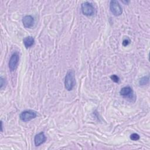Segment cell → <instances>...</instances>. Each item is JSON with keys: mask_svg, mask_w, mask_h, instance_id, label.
<instances>
[{"mask_svg": "<svg viewBox=\"0 0 150 150\" xmlns=\"http://www.w3.org/2000/svg\"><path fill=\"white\" fill-rule=\"evenodd\" d=\"M75 85V76L73 70H69L64 78V87L68 91L71 90Z\"/></svg>", "mask_w": 150, "mask_h": 150, "instance_id": "obj_1", "label": "cell"}, {"mask_svg": "<svg viewBox=\"0 0 150 150\" xmlns=\"http://www.w3.org/2000/svg\"><path fill=\"white\" fill-rule=\"evenodd\" d=\"M37 117V113L35 111L29 110L22 111L20 115V118L21 120L24 122H28L31 120Z\"/></svg>", "mask_w": 150, "mask_h": 150, "instance_id": "obj_2", "label": "cell"}, {"mask_svg": "<svg viewBox=\"0 0 150 150\" xmlns=\"http://www.w3.org/2000/svg\"><path fill=\"white\" fill-rule=\"evenodd\" d=\"M82 13L86 16H92L95 13V9L92 4L89 2H85L81 6Z\"/></svg>", "mask_w": 150, "mask_h": 150, "instance_id": "obj_3", "label": "cell"}, {"mask_svg": "<svg viewBox=\"0 0 150 150\" xmlns=\"http://www.w3.org/2000/svg\"><path fill=\"white\" fill-rule=\"evenodd\" d=\"M110 9L111 13L116 17L120 16L123 13L122 7L117 1L113 0L110 1Z\"/></svg>", "mask_w": 150, "mask_h": 150, "instance_id": "obj_4", "label": "cell"}, {"mask_svg": "<svg viewBox=\"0 0 150 150\" xmlns=\"http://www.w3.org/2000/svg\"><path fill=\"white\" fill-rule=\"evenodd\" d=\"M19 60L20 57L17 52H15L11 55L8 63L9 68L11 71H14L17 68Z\"/></svg>", "mask_w": 150, "mask_h": 150, "instance_id": "obj_5", "label": "cell"}, {"mask_svg": "<svg viewBox=\"0 0 150 150\" xmlns=\"http://www.w3.org/2000/svg\"><path fill=\"white\" fill-rule=\"evenodd\" d=\"M46 140V137L43 132H41L35 136L34 138V143L36 146H39L41 144H43Z\"/></svg>", "mask_w": 150, "mask_h": 150, "instance_id": "obj_6", "label": "cell"}, {"mask_svg": "<svg viewBox=\"0 0 150 150\" xmlns=\"http://www.w3.org/2000/svg\"><path fill=\"white\" fill-rule=\"evenodd\" d=\"M22 24L25 28H30L34 24V18L31 15H26L22 18Z\"/></svg>", "mask_w": 150, "mask_h": 150, "instance_id": "obj_7", "label": "cell"}, {"mask_svg": "<svg viewBox=\"0 0 150 150\" xmlns=\"http://www.w3.org/2000/svg\"><path fill=\"white\" fill-rule=\"evenodd\" d=\"M23 42L26 48H29L34 45L35 43V39L32 36H29L25 37L23 39Z\"/></svg>", "mask_w": 150, "mask_h": 150, "instance_id": "obj_8", "label": "cell"}, {"mask_svg": "<svg viewBox=\"0 0 150 150\" xmlns=\"http://www.w3.org/2000/svg\"><path fill=\"white\" fill-rule=\"evenodd\" d=\"M132 93V90L131 87L130 86H125L120 91V94L122 96H127L128 95H130Z\"/></svg>", "mask_w": 150, "mask_h": 150, "instance_id": "obj_9", "label": "cell"}, {"mask_svg": "<svg viewBox=\"0 0 150 150\" xmlns=\"http://www.w3.org/2000/svg\"><path fill=\"white\" fill-rule=\"evenodd\" d=\"M148 82H149V77L148 76H144V77L142 78L141 79H140V80L139 81V84L142 86L146 85V84L148 83Z\"/></svg>", "mask_w": 150, "mask_h": 150, "instance_id": "obj_10", "label": "cell"}, {"mask_svg": "<svg viewBox=\"0 0 150 150\" xmlns=\"http://www.w3.org/2000/svg\"><path fill=\"white\" fill-rule=\"evenodd\" d=\"M139 135L136 133H133L130 135V139L132 141H137L139 139Z\"/></svg>", "mask_w": 150, "mask_h": 150, "instance_id": "obj_11", "label": "cell"}, {"mask_svg": "<svg viewBox=\"0 0 150 150\" xmlns=\"http://www.w3.org/2000/svg\"><path fill=\"white\" fill-rule=\"evenodd\" d=\"M110 78L115 83H118L119 82V81H120V78L118 76H117V75L116 74H113V75H111V76H110Z\"/></svg>", "mask_w": 150, "mask_h": 150, "instance_id": "obj_12", "label": "cell"}, {"mask_svg": "<svg viewBox=\"0 0 150 150\" xmlns=\"http://www.w3.org/2000/svg\"><path fill=\"white\" fill-rule=\"evenodd\" d=\"M0 88L1 89L3 88V87L6 85V80L3 77H1L0 78Z\"/></svg>", "mask_w": 150, "mask_h": 150, "instance_id": "obj_13", "label": "cell"}, {"mask_svg": "<svg viewBox=\"0 0 150 150\" xmlns=\"http://www.w3.org/2000/svg\"><path fill=\"white\" fill-rule=\"evenodd\" d=\"M130 39L127 38V39H125L123 40V45L124 46H128L130 44Z\"/></svg>", "mask_w": 150, "mask_h": 150, "instance_id": "obj_14", "label": "cell"}, {"mask_svg": "<svg viewBox=\"0 0 150 150\" xmlns=\"http://www.w3.org/2000/svg\"><path fill=\"white\" fill-rule=\"evenodd\" d=\"M1 132H3V122H2V121H1Z\"/></svg>", "mask_w": 150, "mask_h": 150, "instance_id": "obj_15", "label": "cell"}]
</instances>
